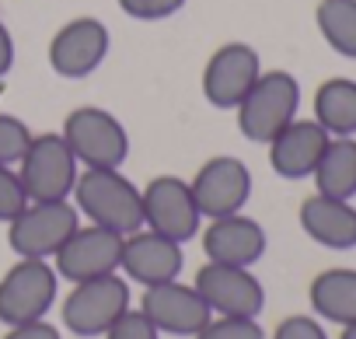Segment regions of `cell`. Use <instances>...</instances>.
<instances>
[{"label": "cell", "instance_id": "6da1fadb", "mask_svg": "<svg viewBox=\"0 0 356 339\" xmlns=\"http://www.w3.org/2000/svg\"><path fill=\"white\" fill-rule=\"evenodd\" d=\"M70 203L88 224L108 228L115 235H133L143 228L140 186L119 168H81Z\"/></svg>", "mask_w": 356, "mask_h": 339}, {"label": "cell", "instance_id": "7a4b0ae2", "mask_svg": "<svg viewBox=\"0 0 356 339\" xmlns=\"http://www.w3.org/2000/svg\"><path fill=\"white\" fill-rule=\"evenodd\" d=\"M300 112V81L290 70H262L234 109L238 133L248 143H269Z\"/></svg>", "mask_w": 356, "mask_h": 339}, {"label": "cell", "instance_id": "3957f363", "mask_svg": "<svg viewBox=\"0 0 356 339\" xmlns=\"http://www.w3.org/2000/svg\"><path fill=\"white\" fill-rule=\"evenodd\" d=\"M129 308H133L129 280L119 273H105L95 280L70 283V294L60 304V318L67 332L81 339H95V336H105L108 325Z\"/></svg>", "mask_w": 356, "mask_h": 339}, {"label": "cell", "instance_id": "277c9868", "mask_svg": "<svg viewBox=\"0 0 356 339\" xmlns=\"http://www.w3.org/2000/svg\"><path fill=\"white\" fill-rule=\"evenodd\" d=\"M60 133L81 168H122L129 157V133L122 119L102 105H77L63 119Z\"/></svg>", "mask_w": 356, "mask_h": 339}, {"label": "cell", "instance_id": "5b68a950", "mask_svg": "<svg viewBox=\"0 0 356 339\" xmlns=\"http://www.w3.org/2000/svg\"><path fill=\"white\" fill-rule=\"evenodd\" d=\"M81 214L70 200H29V207L8 224V245L18 259H49L77 231Z\"/></svg>", "mask_w": 356, "mask_h": 339}, {"label": "cell", "instance_id": "8992f818", "mask_svg": "<svg viewBox=\"0 0 356 339\" xmlns=\"http://www.w3.org/2000/svg\"><path fill=\"white\" fill-rule=\"evenodd\" d=\"M60 297V273L49 259H18L0 276V322H39Z\"/></svg>", "mask_w": 356, "mask_h": 339}, {"label": "cell", "instance_id": "52a82bcc", "mask_svg": "<svg viewBox=\"0 0 356 339\" xmlns=\"http://www.w3.org/2000/svg\"><path fill=\"white\" fill-rule=\"evenodd\" d=\"M15 168L29 200H70L81 175V164L63 133H32V143Z\"/></svg>", "mask_w": 356, "mask_h": 339}, {"label": "cell", "instance_id": "ba28073f", "mask_svg": "<svg viewBox=\"0 0 356 339\" xmlns=\"http://www.w3.org/2000/svg\"><path fill=\"white\" fill-rule=\"evenodd\" d=\"M140 207H143V228L186 245L203 231V214L196 207L193 186L182 175H157L147 186H140Z\"/></svg>", "mask_w": 356, "mask_h": 339}, {"label": "cell", "instance_id": "9c48e42d", "mask_svg": "<svg viewBox=\"0 0 356 339\" xmlns=\"http://www.w3.org/2000/svg\"><path fill=\"white\" fill-rule=\"evenodd\" d=\"M108 49H112V36L105 22L95 15H81L53 32L46 56H49L53 74L67 81H84L108 60Z\"/></svg>", "mask_w": 356, "mask_h": 339}, {"label": "cell", "instance_id": "30bf717a", "mask_svg": "<svg viewBox=\"0 0 356 339\" xmlns=\"http://www.w3.org/2000/svg\"><path fill=\"white\" fill-rule=\"evenodd\" d=\"M196 207L203 214V221L213 217H227V214H241L245 203L252 200V172L248 164L234 154H213L207 157L196 175L189 179Z\"/></svg>", "mask_w": 356, "mask_h": 339}, {"label": "cell", "instance_id": "8fae6325", "mask_svg": "<svg viewBox=\"0 0 356 339\" xmlns=\"http://www.w3.org/2000/svg\"><path fill=\"white\" fill-rule=\"evenodd\" d=\"M193 287L207 301L213 315H238V318H259L266 308V287L262 280L245 266H224V262H203L193 276Z\"/></svg>", "mask_w": 356, "mask_h": 339}, {"label": "cell", "instance_id": "7c38bea8", "mask_svg": "<svg viewBox=\"0 0 356 339\" xmlns=\"http://www.w3.org/2000/svg\"><path fill=\"white\" fill-rule=\"evenodd\" d=\"M262 74V56L248 42H224L203 67V98L213 109L234 112Z\"/></svg>", "mask_w": 356, "mask_h": 339}, {"label": "cell", "instance_id": "4fadbf2b", "mask_svg": "<svg viewBox=\"0 0 356 339\" xmlns=\"http://www.w3.org/2000/svg\"><path fill=\"white\" fill-rule=\"evenodd\" d=\"M136 308L147 315V322L161 336H186V339H193L213 318V311L207 308V301L200 297V290L193 283H182V280H168V283L143 287Z\"/></svg>", "mask_w": 356, "mask_h": 339}, {"label": "cell", "instance_id": "5bb4252c", "mask_svg": "<svg viewBox=\"0 0 356 339\" xmlns=\"http://www.w3.org/2000/svg\"><path fill=\"white\" fill-rule=\"evenodd\" d=\"M122 238L126 235H115V231L98 228V224H77V231L53 255V266H56L60 280L81 283V280L105 276V273H119Z\"/></svg>", "mask_w": 356, "mask_h": 339}, {"label": "cell", "instance_id": "9a60e30c", "mask_svg": "<svg viewBox=\"0 0 356 339\" xmlns=\"http://www.w3.org/2000/svg\"><path fill=\"white\" fill-rule=\"evenodd\" d=\"M182 269H186V252L178 242H171V238H164L150 228H140V231L122 238L119 273L129 283H140V287L168 283V280L182 276Z\"/></svg>", "mask_w": 356, "mask_h": 339}, {"label": "cell", "instance_id": "2e32d148", "mask_svg": "<svg viewBox=\"0 0 356 339\" xmlns=\"http://www.w3.org/2000/svg\"><path fill=\"white\" fill-rule=\"evenodd\" d=\"M200 242H203L207 262L245 266V269H252L269 249L266 228L255 217H248L245 210L241 214H227V217H213L200 231Z\"/></svg>", "mask_w": 356, "mask_h": 339}, {"label": "cell", "instance_id": "e0dca14e", "mask_svg": "<svg viewBox=\"0 0 356 339\" xmlns=\"http://www.w3.org/2000/svg\"><path fill=\"white\" fill-rule=\"evenodd\" d=\"M328 133L314 123V119H293L286 123L266 147H269V164L280 179H290V182H300V179H311L314 164L321 161L325 147H328Z\"/></svg>", "mask_w": 356, "mask_h": 339}, {"label": "cell", "instance_id": "ac0fdd59", "mask_svg": "<svg viewBox=\"0 0 356 339\" xmlns=\"http://www.w3.org/2000/svg\"><path fill=\"white\" fill-rule=\"evenodd\" d=\"M300 231L332 252H349L356 249V207L353 200H332V196H307L297 210Z\"/></svg>", "mask_w": 356, "mask_h": 339}, {"label": "cell", "instance_id": "d6986e66", "mask_svg": "<svg viewBox=\"0 0 356 339\" xmlns=\"http://www.w3.org/2000/svg\"><path fill=\"white\" fill-rule=\"evenodd\" d=\"M307 301H311L314 318L332 322V325H353L356 322V269L349 266L321 269L307 287Z\"/></svg>", "mask_w": 356, "mask_h": 339}, {"label": "cell", "instance_id": "ffe728a7", "mask_svg": "<svg viewBox=\"0 0 356 339\" xmlns=\"http://www.w3.org/2000/svg\"><path fill=\"white\" fill-rule=\"evenodd\" d=\"M314 193L332 200L356 196V136H332L321 161L314 164Z\"/></svg>", "mask_w": 356, "mask_h": 339}, {"label": "cell", "instance_id": "44dd1931", "mask_svg": "<svg viewBox=\"0 0 356 339\" xmlns=\"http://www.w3.org/2000/svg\"><path fill=\"white\" fill-rule=\"evenodd\" d=\"M314 123L328 136H356V81L328 77L314 91Z\"/></svg>", "mask_w": 356, "mask_h": 339}, {"label": "cell", "instance_id": "7402d4cb", "mask_svg": "<svg viewBox=\"0 0 356 339\" xmlns=\"http://www.w3.org/2000/svg\"><path fill=\"white\" fill-rule=\"evenodd\" d=\"M314 25L332 53L356 60V0H318Z\"/></svg>", "mask_w": 356, "mask_h": 339}, {"label": "cell", "instance_id": "603a6c76", "mask_svg": "<svg viewBox=\"0 0 356 339\" xmlns=\"http://www.w3.org/2000/svg\"><path fill=\"white\" fill-rule=\"evenodd\" d=\"M193 339H266L259 318H238V315H213Z\"/></svg>", "mask_w": 356, "mask_h": 339}, {"label": "cell", "instance_id": "cb8c5ba5", "mask_svg": "<svg viewBox=\"0 0 356 339\" xmlns=\"http://www.w3.org/2000/svg\"><path fill=\"white\" fill-rule=\"evenodd\" d=\"M29 143H32V129L25 126V119L0 112V164H18Z\"/></svg>", "mask_w": 356, "mask_h": 339}, {"label": "cell", "instance_id": "d4e9b609", "mask_svg": "<svg viewBox=\"0 0 356 339\" xmlns=\"http://www.w3.org/2000/svg\"><path fill=\"white\" fill-rule=\"evenodd\" d=\"M29 207V193L18 179L15 164H0V224H11Z\"/></svg>", "mask_w": 356, "mask_h": 339}, {"label": "cell", "instance_id": "484cf974", "mask_svg": "<svg viewBox=\"0 0 356 339\" xmlns=\"http://www.w3.org/2000/svg\"><path fill=\"white\" fill-rule=\"evenodd\" d=\"M119 11L126 18H136V22H164L171 15H178L189 0H115Z\"/></svg>", "mask_w": 356, "mask_h": 339}, {"label": "cell", "instance_id": "4316f807", "mask_svg": "<svg viewBox=\"0 0 356 339\" xmlns=\"http://www.w3.org/2000/svg\"><path fill=\"white\" fill-rule=\"evenodd\" d=\"M102 339H161V332L147 322V315L140 308H129L108 325V332Z\"/></svg>", "mask_w": 356, "mask_h": 339}, {"label": "cell", "instance_id": "83f0119b", "mask_svg": "<svg viewBox=\"0 0 356 339\" xmlns=\"http://www.w3.org/2000/svg\"><path fill=\"white\" fill-rule=\"evenodd\" d=\"M273 339H328V332L314 315H286L276 325Z\"/></svg>", "mask_w": 356, "mask_h": 339}, {"label": "cell", "instance_id": "f1b7e54d", "mask_svg": "<svg viewBox=\"0 0 356 339\" xmlns=\"http://www.w3.org/2000/svg\"><path fill=\"white\" fill-rule=\"evenodd\" d=\"M0 339H63V332L53 325V322H46V318H39V322H22V325H8V332L0 336Z\"/></svg>", "mask_w": 356, "mask_h": 339}, {"label": "cell", "instance_id": "f546056e", "mask_svg": "<svg viewBox=\"0 0 356 339\" xmlns=\"http://www.w3.org/2000/svg\"><path fill=\"white\" fill-rule=\"evenodd\" d=\"M11 67H15V36L0 18V81L11 74Z\"/></svg>", "mask_w": 356, "mask_h": 339}, {"label": "cell", "instance_id": "4dcf8cb0", "mask_svg": "<svg viewBox=\"0 0 356 339\" xmlns=\"http://www.w3.org/2000/svg\"><path fill=\"white\" fill-rule=\"evenodd\" d=\"M339 339H356V322L353 325H342V336Z\"/></svg>", "mask_w": 356, "mask_h": 339}]
</instances>
